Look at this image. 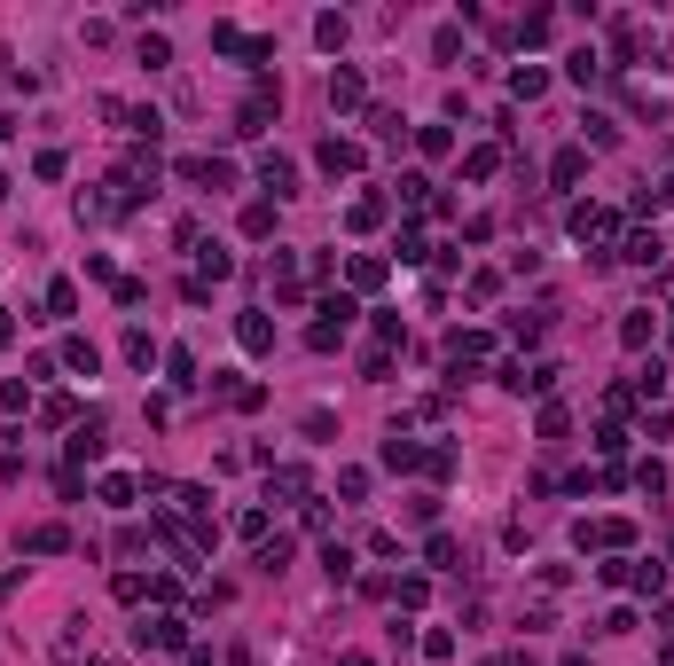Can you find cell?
I'll return each instance as SVG.
<instances>
[{"instance_id": "obj_1", "label": "cell", "mask_w": 674, "mask_h": 666, "mask_svg": "<svg viewBox=\"0 0 674 666\" xmlns=\"http://www.w3.org/2000/svg\"><path fill=\"white\" fill-rule=\"evenodd\" d=\"M314 165H322L329 180H337V173H361V141H337V134H329L322 149H314Z\"/></svg>"}, {"instance_id": "obj_2", "label": "cell", "mask_w": 674, "mask_h": 666, "mask_svg": "<svg viewBox=\"0 0 674 666\" xmlns=\"http://www.w3.org/2000/svg\"><path fill=\"white\" fill-rule=\"evenodd\" d=\"M134 643L141 651H181V620H173V611H157V620L134 627Z\"/></svg>"}, {"instance_id": "obj_3", "label": "cell", "mask_w": 674, "mask_h": 666, "mask_svg": "<svg viewBox=\"0 0 674 666\" xmlns=\"http://www.w3.org/2000/svg\"><path fill=\"white\" fill-rule=\"evenodd\" d=\"M612 228H619V212H604V204H573V235H580V243H604Z\"/></svg>"}, {"instance_id": "obj_4", "label": "cell", "mask_w": 674, "mask_h": 666, "mask_svg": "<svg viewBox=\"0 0 674 666\" xmlns=\"http://www.w3.org/2000/svg\"><path fill=\"white\" fill-rule=\"evenodd\" d=\"M486 353H494L486 330H455V337H447V361H455V369H471V361H486Z\"/></svg>"}, {"instance_id": "obj_5", "label": "cell", "mask_w": 674, "mask_h": 666, "mask_svg": "<svg viewBox=\"0 0 674 666\" xmlns=\"http://www.w3.org/2000/svg\"><path fill=\"white\" fill-rule=\"evenodd\" d=\"M259 180H267L275 196H290V189H298V165H290V157H275V149H267V157H259Z\"/></svg>"}, {"instance_id": "obj_6", "label": "cell", "mask_w": 674, "mask_h": 666, "mask_svg": "<svg viewBox=\"0 0 674 666\" xmlns=\"http://www.w3.org/2000/svg\"><path fill=\"white\" fill-rule=\"evenodd\" d=\"M361 95H368L361 71H337V78H329V110H361Z\"/></svg>"}, {"instance_id": "obj_7", "label": "cell", "mask_w": 674, "mask_h": 666, "mask_svg": "<svg viewBox=\"0 0 674 666\" xmlns=\"http://www.w3.org/2000/svg\"><path fill=\"white\" fill-rule=\"evenodd\" d=\"M510 95L541 102V95H549V71H541V63H518V71H510Z\"/></svg>"}, {"instance_id": "obj_8", "label": "cell", "mask_w": 674, "mask_h": 666, "mask_svg": "<svg viewBox=\"0 0 674 666\" xmlns=\"http://www.w3.org/2000/svg\"><path fill=\"white\" fill-rule=\"evenodd\" d=\"M235 337H244L251 353H267V345H275V330H267V313H244V322H235Z\"/></svg>"}, {"instance_id": "obj_9", "label": "cell", "mask_w": 674, "mask_h": 666, "mask_svg": "<svg viewBox=\"0 0 674 666\" xmlns=\"http://www.w3.org/2000/svg\"><path fill=\"white\" fill-rule=\"evenodd\" d=\"M627 259H636V267H658V259H667V243H658V235H627Z\"/></svg>"}, {"instance_id": "obj_10", "label": "cell", "mask_w": 674, "mask_h": 666, "mask_svg": "<svg viewBox=\"0 0 674 666\" xmlns=\"http://www.w3.org/2000/svg\"><path fill=\"white\" fill-rule=\"evenodd\" d=\"M385 463H392V470H416V463H424V447H416V439H400V431H392V439H385Z\"/></svg>"}, {"instance_id": "obj_11", "label": "cell", "mask_w": 674, "mask_h": 666, "mask_svg": "<svg viewBox=\"0 0 674 666\" xmlns=\"http://www.w3.org/2000/svg\"><path fill=\"white\" fill-rule=\"evenodd\" d=\"M385 220V196H353V212H346V228H377Z\"/></svg>"}, {"instance_id": "obj_12", "label": "cell", "mask_w": 674, "mask_h": 666, "mask_svg": "<svg viewBox=\"0 0 674 666\" xmlns=\"http://www.w3.org/2000/svg\"><path fill=\"white\" fill-rule=\"evenodd\" d=\"M596 71H604V56H596V47H573V63H565V78H580V87H588Z\"/></svg>"}, {"instance_id": "obj_13", "label": "cell", "mask_w": 674, "mask_h": 666, "mask_svg": "<svg viewBox=\"0 0 674 666\" xmlns=\"http://www.w3.org/2000/svg\"><path fill=\"white\" fill-rule=\"evenodd\" d=\"M580 165H588L580 149H557V165H549V173H557V189H573V180H580Z\"/></svg>"}, {"instance_id": "obj_14", "label": "cell", "mask_w": 674, "mask_h": 666, "mask_svg": "<svg viewBox=\"0 0 674 666\" xmlns=\"http://www.w3.org/2000/svg\"><path fill=\"white\" fill-rule=\"evenodd\" d=\"M63 361H71L78 376H95V345H87V337H71V345H63Z\"/></svg>"}, {"instance_id": "obj_15", "label": "cell", "mask_w": 674, "mask_h": 666, "mask_svg": "<svg viewBox=\"0 0 674 666\" xmlns=\"http://www.w3.org/2000/svg\"><path fill=\"white\" fill-rule=\"evenodd\" d=\"M126 361H134V369H150V361H157V345H150V330H134V337H126Z\"/></svg>"}, {"instance_id": "obj_16", "label": "cell", "mask_w": 674, "mask_h": 666, "mask_svg": "<svg viewBox=\"0 0 674 666\" xmlns=\"http://www.w3.org/2000/svg\"><path fill=\"white\" fill-rule=\"evenodd\" d=\"M32 548H39V557H56V548H71V533H63V526H39Z\"/></svg>"}, {"instance_id": "obj_17", "label": "cell", "mask_w": 674, "mask_h": 666, "mask_svg": "<svg viewBox=\"0 0 674 666\" xmlns=\"http://www.w3.org/2000/svg\"><path fill=\"white\" fill-rule=\"evenodd\" d=\"M196 259H204V274H213V282H220V274H228V267H235V259H228V251H220V243H196Z\"/></svg>"}, {"instance_id": "obj_18", "label": "cell", "mask_w": 674, "mask_h": 666, "mask_svg": "<svg viewBox=\"0 0 674 666\" xmlns=\"http://www.w3.org/2000/svg\"><path fill=\"white\" fill-rule=\"evenodd\" d=\"M244 235H275V204H251V212H244Z\"/></svg>"}, {"instance_id": "obj_19", "label": "cell", "mask_w": 674, "mask_h": 666, "mask_svg": "<svg viewBox=\"0 0 674 666\" xmlns=\"http://www.w3.org/2000/svg\"><path fill=\"white\" fill-rule=\"evenodd\" d=\"M8 337H16V322H8V313H0V345H8Z\"/></svg>"}, {"instance_id": "obj_20", "label": "cell", "mask_w": 674, "mask_h": 666, "mask_svg": "<svg viewBox=\"0 0 674 666\" xmlns=\"http://www.w3.org/2000/svg\"><path fill=\"white\" fill-rule=\"evenodd\" d=\"M0 196H8V180H0Z\"/></svg>"}]
</instances>
